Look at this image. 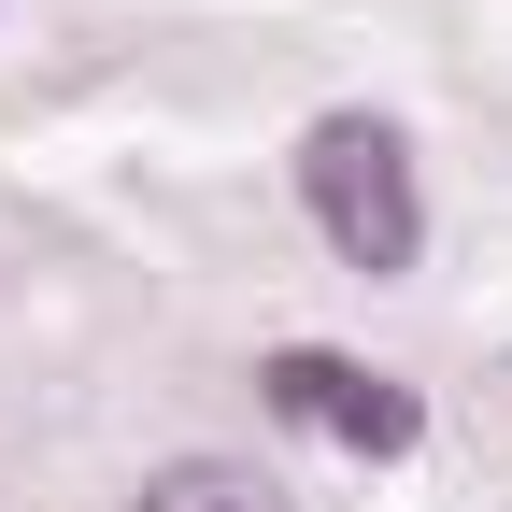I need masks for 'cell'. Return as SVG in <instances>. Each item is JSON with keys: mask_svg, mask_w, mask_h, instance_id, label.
Instances as JSON below:
<instances>
[{"mask_svg": "<svg viewBox=\"0 0 512 512\" xmlns=\"http://www.w3.org/2000/svg\"><path fill=\"white\" fill-rule=\"evenodd\" d=\"M128 512H285V484H271V470H242V456H171Z\"/></svg>", "mask_w": 512, "mask_h": 512, "instance_id": "3", "label": "cell"}, {"mask_svg": "<svg viewBox=\"0 0 512 512\" xmlns=\"http://www.w3.org/2000/svg\"><path fill=\"white\" fill-rule=\"evenodd\" d=\"M299 200L313 228L342 242V271H413L427 256V200H413V143L384 114H313V143H299Z\"/></svg>", "mask_w": 512, "mask_h": 512, "instance_id": "1", "label": "cell"}, {"mask_svg": "<svg viewBox=\"0 0 512 512\" xmlns=\"http://www.w3.org/2000/svg\"><path fill=\"white\" fill-rule=\"evenodd\" d=\"M256 384H271V413H285V427L342 441V456H413V427H427V399H413L399 370H356V356H328V342H285Z\"/></svg>", "mask_w": 512, "mask_h": 512, "instance_id": "2", "label": "cell"}]
</instances>
